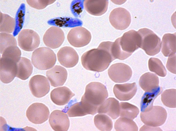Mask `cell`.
<instances>
[{
  "instance_id": "cell-1",
  "label": "cell",
  "mask_w": 176,
  "mask_h": 131,
  "mask_svg": "<svg viewBox=\"0 0 176 131\" xmlns=\"http://www.w3.org/2000/svg\"><path fill=\"white\" fill-rule=\"evenodd\" d=\"M112 43L109 41L102 42L97 48L84 53L81 57L84 68L88 70L99 72L107 69L115 60L112 52Z\"/></svg>"
},
{
  "instance_id": "cell-2",
  "label": "cell",
  "mask_w": 176,
  "mask_h": 131,
  "mask_svg": "<svg viewBox=\"0 0 176 131\" xmlns=\"http://www.w3.org/2000/svg\"><path fill=\"white\" fill-rule=\"evenodd\" d=\"M141 42V36L138 32L131 30L125 33L122 36L113 42L112 52L115 59H127L140 48Z\"/></svg>"
},
{
  "instance_id": "cell-3",
  "label": "cell",
  "mask_w": 176,
  "mask_h": 131,
  "mask_svg": "<svg viewBox=\"0 0 176 131\" xmlns=\"http://www.w3.org/2000/svg\"><path fill=\"white\" fill-rule=\"evenodd\" d=\"M108 96L107 88L104 85L99 82H93L86 86L81 101L88 104L98 112V107Z\"/></svg>"
},
{
  "instance_id": "cell-4",
  "label": "cell",
  "mask_w": 176,
  "mask_h": 131,
  "mask_svg": "<svg viewBox=\"0 0 176 131\" xmlns=\"http://www.w3.org/2000/svg\"><path fill=\"white\" fill-rule=\"evenodd\" d=\"M32 62L37 69L41 70L49 69L53 67L56 61L55 54L49 48L39 47L33 53Z\"/></svg>"
},
{
  "instance_id": "cell-5",
  "label": "cell",
  "mask_w": 176,
  "mask_h": 131,
  "mask_svg": "<svg viewBox=\"0 0 176 131\" xmlns=\"http://www.w3.org/2000/svg\"><path fill=\"white\" fill-rule=\"evenodd\" d=\"M138 32L141 38L140 48L143 49L149 56L158 54L160 50V39L152 31L146 28L139 29Z\"/></svg>"
},
{
  "instance_id": "cell-6",
  "label": "cell",
  "mask_w": 176,
  "mask_h": 131,
  "mask_svg": "<svg viewBox=\"0 0 176 131\" xmlns=\"http://www.w3.org/2000/svg\"><path fill=\"white\" fill-rule=\"evenodd\" d=\"M167 113L163 107L155 106L149 110L140 113L141 121L146 125L157 127L163 125L167 118Z\"/></svg>"
},
{
  "instance_id": "cell-7",
  "label": "cell",
  "mask_w": 176,
  "mask_h": 131,
  "mask_svg": "<svg viewBox=\"0 0 176 131\" xmlns=\"http://www.w3.org/2000/svg\"><path fill=\"white\" fill-rule=\"evenodd\" d=\"M19 46L23 50L32 51L37 48L40 43L37 33L33 30L23 29L19 33L18 38Z\"/></svg>"
},
{
  "instance_id": "cell-8",
  "label": "cell",
  "mask_w": 176,
  "mask_h": 131,
  "mask_svg": "<svg viewBox=\"0 0 176 131\" xmlns=\"http://www.w3.org/2000/svg\"><path fill=\"white\" fill-rule=\"evenodd\" d=\"M110 22L115 29L123 30L127 28L131 22L130 14L127 9L118 7L113 10L109 15Z\"/></svg>"
},
{
  "instance_id": "cell-9",
  "label": "cell",
  "mask_w": 176,
  "mask_h": 131,
  "mask_svg": "<svg viewBox=\"0 0 176 131\" xmlns=\"http://www.w3.org/2000/svg\"><path fill=\"white\" fill-rule=\"evenodd\" d=\"M49 114V109L45 104L36 102L27 109L26 116L28 120L35 124H41L47 121Z\"/></svg>"
},
{
  "instance_id": "cell-10",
  "label": "cell",
  "mask_w": 176,
  "mask_h": 131,
  "mask_svg": "<svg viewBox=\"0 0 176 131\" xmlns=\"http://www.w3.org/2000/svg\"><path fill=\"white\" fill-rule=\"evenodd\" d=\"M110 79L116 83L127 82L131 78L132 70L128 65L123 63H117L112 65L108 70Z\"/></svg>"
},
{
  "instance_id": "cell-11",
  "label": "cell",
  "mask_w": 176,
  "mask_h": 131,
  "mask_svg": "<svg viewBox=\"0 0 176 131\" xmlns=\"http://www.w3.org/2000/svg\"><path fill=\"white\" fill-rule=\"evenodd\" d=\"M90 32L82 27H77L71 29L69 32L67 38L70 44L73 46L80 47L88 45L90 41Z\"/></svg>"
},
{
  "instance_id": "cell-12",
  "label": "cell",
  "mask_w": 176,
  "mask_h": 131,
  "mask_svg": "<svg viewBox=\"0 0 176 131\" xmlns=\"http://www.w3.org/2000/svg\"><path fill=\"white\" fill-rule=\"evenodd\" d=\"M17 62L6 58L1 57L0 59V78L5 84L11 82L16 76Z\"/></svg>"
},
{
  "instance_id": "cell-13",
  "label": "cell",
  "mask_w": 176,
  "mask_h": 131,
  "mask_svg": "<svg viewBox=\"0 0 176 131\" xmlns=\"http://www.w3.org/2000/svg\"><path fill=\"white\" fill-rule=\"evenodd\" d=\"M32 94L36 97L40 98L45 95L49 92L50 86L46 77L36 75L32 77L29 84Z\"/></svg>"
},
{
  "instance_id": "cell-14",
  "label": "cell",
  "mask_w": 176,
  "mask_h": 131,
  "mask_svg": "<svg viewBox=\"0 0 176 131\" xmlns=\"http://www.w3.org/2000/svg\"><path fill=\"white\" fill-rule=\"evenodd\" d=\"M64 38V34L62 30L58 27L52 26L46 31L43 40L45 45L54 49L60 47Z\"/></svg>"
},
{
  "instance_id": "cell-15",
  "label": "cell",
  "mask_w": 176,
  "mask_h": 131,
  "mask_svg": "<svg viewBox=\"0 0 176 131\" xmlns=\"http://www.w3.org/2000/svg\"><path fill=\"white\" fill-rule=\"evenodd\" d=\"M58 60L61 65L67 68H72L78 63L79 57L73 48L65 46L61 48L57 54Z\"/></svg>"
},
{
  "instance_id": "cell-16",
  "label": "cell",
  "mask_w": 176,
  "mask_h": 131,
  "mask_svg": "<svg viewBox=\"0 0 176 131\" xmlns=\"http://www.w3.org/2000/svg\"><path fill=\"white\" fill-rule=\"evenodd\" d=\"M49 122L54 131H67L69 127V120L67 114L60 110H55L51 113Z\"/></svg>"
},
{
  "instance_id": "cell-17",
  "label": "cell",
  "mask_w": 176,
  "mask_h": 131,
  "mask_svg": "<svg viewBox=\"0 0 176 131\" xmlns=\"http://www.w3.org/2000/svg\"><path fill=\"white\" fill-rule=\"evenodd\" d=\"M137 90V86L135 82L116 84L113 89L115 97L120 101L130 100L135 95Z\"/></svg>"
},
{
  "instance_id": "cell-18",
  "label": "cell",
  "mask_w": 176,
  "mask_h": 131,
  "mask_svg": "<svg viewBox=\"0 0 176 131\" xmlns=\"http://www.w3.org/2000/svg\"><path fill=\"white\" fill-rule=\"evenodd\" d=\"M46 74L51 85L54 87L63 85L67 77L66 70L59 65H56L48 70Z\"/></svg>"
},
{
  "instance_id": "cell-19",
  "label": "cell",
  "mask_w": 176,
  "mask_h": 131,
  "mask_svg": "<svg viewBox=\"0 0 176 131\" xmlns=\"http://www.w3.org/2000/svg\"><path fill=\"white\" fill-rule=\"evenodd\" d=\"M75 95L67 87L63 86L54 88L51 92L50 98L55 104L59 106L67 104L72 98Z\"/></svg>"
},
{
  "instance_id": "cell-20",
  "label": "cell",
  "mask_w": 176,
  "mask_h": 131,
  "mask_svg": "<svg viewBox=\"0 0 176 131\" xmlns=\"http://www.w3.org/2000/svg\"><path fill=\"white\" fill-rule=\"evenodd\" d=\"M119 102L113 98H110L105 100L98 107V113L107 114L113 119L119 116Z\"/></svg>"
},
{
  "instance_id": "cell-21",
  "label": "cell",
  "mask_w": 176,
  "mask_h": 131,
  "mask_svg": "<svg viewBox=\"0 0 176 131\" xmlns=\"http://www.w3.org/2000/svg\"><path fill=\"white\" fill-rule=\"evenodd\" d=\"M84 6L86 10L90 14L100 16L107 11L108 5V0H85Z\"/></svg>"
},
{
  "instance_id": "cell-22",
  "label": "cell",
  "mask_w": 176,
  "mask_h": 131,
  "mask_svg": "<svg viewBox=\"0 0 176 131\" xmlns=\"http://www.w3.org/2000/svg\"><path fill=\"white\" fill-rule=\"evenodd\" d=\"M159 78L155 74L146 72L140 77L139 83L141 88L145 92H151L157 89L159 86Z\"/></svg>"
},
{
  "instance_id": "cell-23",
  "label": "cell",
  "mask_w": 176,
  "mask_h": 131,
  "mask_svg": "<svg viewBox=\"0 0 176 131\" xmlns=\"http://www.w3.org/2000/svg\"><path fill=\"white\" fill-rule=\"evenodd\" d=\"M67 113L69 117L83 116L88 114L94 115L95 114L90 106L81 101L71 105L68 109Z\"/></svg>"
},
{
  "instance_id": "cell-24",
  "label": "cell",
  "mask_w": 176,
  "mask_h": 131,
  "mask_svg": "<svg viewBox=\"0 0 176 131\" xmlns=\"http://www.w3.org/2000/svg\"><path fill=\"white\" fill-rule=\"evenodd\" d=\"M176 36V33L173 34L166 33L163 36L161 51L165 56H169L175 54Z\"/></svg>"
},
{
  "instance_id": "cell-25",
  "label": "cell",
  "mask_w": 176,
  "mask_h": 131,
  "mask_svg": "<svg viewBox=\"0 0 176 131\" xmlns=\"http://www.w3.org/2000/svg\"><path fill=\"white\" fill-rule=\"evenodd\" d=\"M17 71L16 77L22 80L28 79L32 73L33 66L28 59L21 57L17 63Z\"/></svg>"
},
{
  "instance_id": "cell-26",
  "label": "cell",
  "mask_w": 176,
  "mask_h": 131,
  "mask_svg": "<svg viewBox=\"0 0 176 131\" xmlns=\"http://www.w3.org/2000/svg\"><path fill=\"white\" fill-rule=\"evenodd\" d=\"M163 91L162 88L159 86L157 89L153 91L145 92L141 100L140 106L141 112L145 111L150 109L153 106L154 100Z\"/></svg>"
},
{
  "instance_id": "cell-27",
  "label": "cell",
  "mask_w": 176,
  "mask_h": 131,
  "mask_svg": "<svg viewBox=\"0 0 176 131\" xmlns=\"http://www.w3.org/2000/svg\"><path fill=\"white\" fill-rule=\"evenodd\" d=\"M119 107V116L121 117L133 120L139 113V109L137 107L128 102H120Z\"/></svg>"
},
{
  "instance_id": "cell-28",
  "label": "cell",
  "mask_w": 176,
  "mask_h": 131,
  "mask_svg": "<svg viewBox=\"0 0 176 131\" xmlns=\"http://www.w3.org/2000/svg\"><path fill=\"white\" fill-rule=\"evenodd\" d=\"M114 128L116 131H138V127L132 120L121 117L115 121Z\"/></svg>"
},
{
  "instance_id": "cell-29",
  "label": "cell",
  "mask_w": 176,
  "mask_h": 131,
  "mask_svg": "<svg viewBox=\"0 0 176 131\" xmlns=\"http://www.w3.org/2000/svg\"><path fill=\"white\" fill-rule=\"evenodd\" d=\"M0 31L8 33H12L15 27V19L1 12H0Z\"/></svg>"
},
{
  "instance_id": "cell-30",
  "label": "cell",
  "mask_w": 176,
  "mask_h": 131,
  "mask_svg": "<svg viewBox=\"0 0 176 131\" xmlns=\"http://www.w3.org/2000/svg\"><path fill=\"white\" fill-rule=\"evenodd\" d=\"M94 121L96 128L100 130L110 131L112 128V120L105 114H97L94 117Z\"/></svg>"
},
{
  "instance_id": "cell-31",
  "label": "cell",
  "mask_w": 176,
  "mask_h": 131,
  "mask_svg": "<svg viewBox=\"0 0 176 131\" xmlns=\"http://www.w3.org/2000/svg\"><path fill=\"white\" fill-rule=\"evenodd\" d=\"M148 66L150 70L158 75L161 77H164L166 75L167 71L165 67L158 59L151 58L148 60Z\"/></svg>"
},
{
  "instance_id": "cell-32",
  "label": "cell",
  "mask_w": 176,
  "mask_h": 131,
  "mask_svg": "<svg viewBox=\"0 0 176 131\" xmlns=\"http://www.w3.org/2000/svg\"><path fill=\"white\" fill-rule=\"evenodd\" d=\"M176 90L170 89L165 90L161 95V100L166 106L171 108L176 107Z\"/></svg>"
},
{
  "instance_id": "cell-33",
  "label": "cell",
  "mask_w": 176,
  "mask_h": 131,
  "mask_svg": "<svg viewBox=\"0 0 176 131\" xmlns=\"http://www.w3.org/2000/svg\"><path fill=\"white\" fill-rule=\"evenodd\" d=\"M0 53L2 54L6 48L12 46H17V42L15 37L8 33H0Z\"/></svg>"
},
{
  "instance_id": "cell-34",
  "label": "cell",
  "mask_w": 176,
  "mask_h": 131,
  "mask_svg": "<svg viewBox=\"0 0 176 131\" xmlns=\"http://www.w3.org/2000/svg\"><path fill=\"white\" fill-rule=\"evenodd\" d=\"M2 54V57L12 59L18 62L21 57V53L17 46H12L5 49Z\"/></svg>"
},
{
  "instance_id": "cell-35",
  "label": "cell",
  "mask_w": 176,
  "mask_h": 131,
  "mask_svg": "<svg viewBox=\"0 0 176 131\" xmlns=\"http://www.w3.org/2000/svg\"><path fill=\"white\" fill-rule=\"evenodd\" d=\"M55 0H26L28 4L37 9H42L53 3Z\"/></svg>"
},
{
  "instance_id": "cell-36",
  "label": "cell",
  "mask_w": 176,
  "mask_h": 131,
  "mask_svg": "<svg viewBox=\"0 0 176 131\" xmlns=\"http://www.w3.org/2000/svg\"><path fill=\"white\" fill-rule=\"evenodd\" d=\"M167 69L170 72L176 74V54L169 56L166 63Z\"/></svg>"
},
{
  "instance_id": "cell-37",
  "label": "cell",
  "mask_w": 176,
  "mask_h": 131,
  "mask_svg": "<svg viewBox=\"0 0 176 131\" xmlns=\"http://www.w3.org/2000/svg\"><path fill=\"white\" fill-rule=\"evenodd\" d=\"M140 130H162L160 128H155L148 125H143L140 129Z\"/></svg>"
}]
</instances>
